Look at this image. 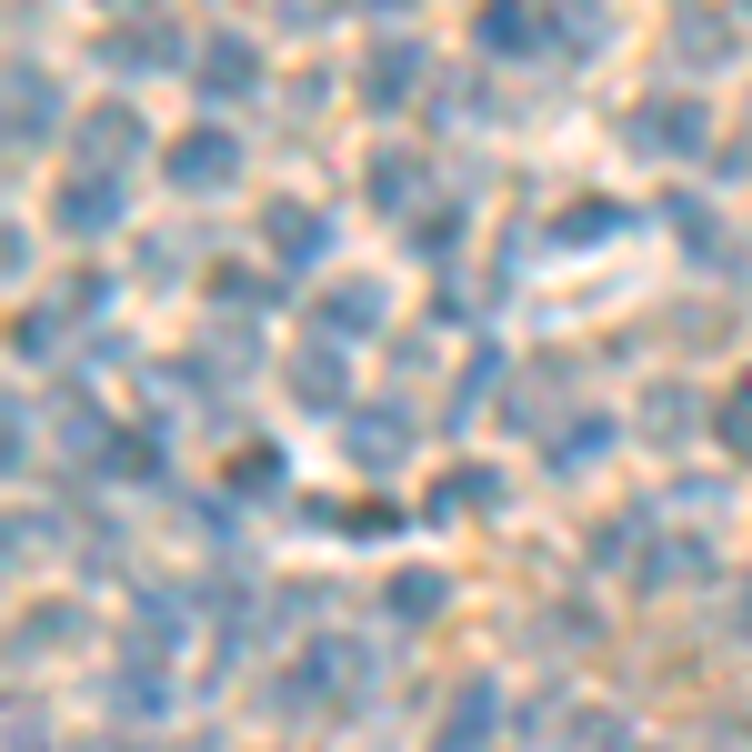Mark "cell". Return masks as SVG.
Returning <instances> with one entry per match:
<instances>
[{"mask_svg":"<svg viewBox=\"0 0 752 752\" xmlns=\"http://www.w3.org/2000/svg\"><path fill=\"white\" fill-rule=\"evenodd\" d=\"M221 170H231V150H221V140H211V150H180V180H221Z\"/></svg>","mask_w":752,"mask_h":752,"instance_id":"6da1fadb","label":"cell"}]
</instances>
